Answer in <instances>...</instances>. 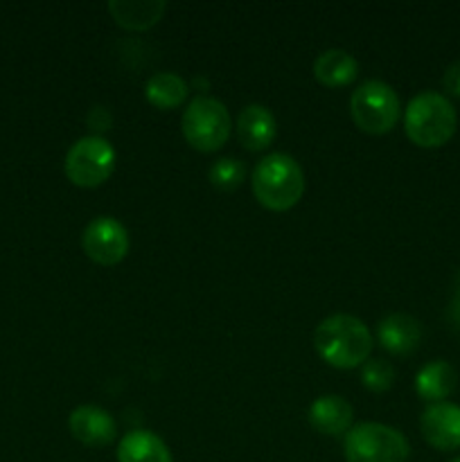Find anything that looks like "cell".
I'll return each mask as SVG.
<instances>
[{"instance_id": "1", "label": "cell", "mask_w": 460, "mask_h": 462, "mask_svg": "<svg viewBox=\"0 0 460 462\" xmlns=\"http://www.w3.org/2000/svg\"><path fill=\"white\" fill-rule=\"evenodd\" d=\"M314 347L332 368L352 370L368 361L373 352V334L356 316L334 314L316 328Z\"/></svg>"}, {"instance_id": "2", "label": "cell", "mask_w": 460, "mask_h": 462, "mask_svg": "<svg viewBox=\"0 0 460 462\" xmlns=\"http://www.w3.org/2000/svg\"><path fill=\"white\" fill-rule=\"evenodd\" d=\"M253 194L266 210H291L305 192V174L289 153H269L255 165L251 176Z\"/></svg>"}, {"instance_id": "3", "label": "cell", "mask_w": 460, "mask_h": 462, "mask_svg": "<svg viewBox=\"0 0 460 462\" xmlns=\"http://www.w3.org/2000/svg\"><path fill=\"white\" fill-rule=\"evenodd\" d=\"M458 126L455 108L445 95L424 90L415 95L404 111V131L413 144L437 149L449 143Z\"/></svg>"}, {"instance_id": "4", "label": "cell", "mask_w": 460, "mask_h": 462, "mask_svg": "<svg viewBox=\"0 0 460 462\" xmlns=\"http://www.w3.org/2000/svg\"><path fill=\"white\" fill-rule=\"evenodd\" d=\"M347 462H406L410 456L404 433L388 424L361 422L345 433Z\"/></svg>"}, {"instance_id": "5", "label": "cell", "mask_w": 460, "mask_h": 462, "mask_svg": "<svg viewBox=\"0 0 460 462\" xmlns=\"http://www.w3.org/2000/svg\"><path fill=\"white\" fill-rule=\"evenodd\" d=\"M180 126H183V135L189 147L210 153L228 143L233 122H230L228 108L219 99L201 95L188 104Z\"/></svg>"}, {"instance_id": "6", "label": "cell", "mask_w": 460, "mask_h": 462, "mask_svg": "<svg viewBox=\"0 0 460 462\" xmlns=\"http://www.w3.org/2000/svg\"><path fill=\"white\" fill-rule=\"evenodd\" d=\"M400 97L386 81H363L350 97L352 122L365 134H388L400 120Z\"/></svg>"}, {"instance_id": "7", "label": "cell", "mask_w": 460, "mask_h": 462, "mask_svg": "<svg viewBox=\"0 0 460 462\" xmlns=\"http://www.w3.org/2000/svg\"><path fill=\"white\" fill-rule=\"evenodd\" d=\"M63 170L77 188H97L115 170V149L99 135H86L68 149Z\"/></svg>"}, {"instance_id": "8", "label": "cell", "mask_w": 460, "mask_h": 462, "mask_svg": "<svg viewBox=\"0 0 460 462\" xmlns=\"http://www.w3.org/2000/svg\"><path fill=\"white\" fill-rule=\"evenodd\" d=\"M81 248L97 264L115 266L129 253V233L113 217H95L81 233Z\"/></svg>"}, {"instance_id": "9", "label": "cell", "mask_w": 460, "mask_h": 462, "mask_svg": "<svg viewBox=\"0 0 460 462\" xmlns=\"http://www.w3.org/2000/svg\"><path fill=\"white\" fill-rule=\"evenodd\" d=\"M422 436L433 449L455 451L460 449V406L451 402H437L422 413L419 420Z\"/></svg>"}, {"instance_id": "10", "label": "cell", "mask_w": 460, "mask_h": 462, "mask_svg": "<svg viewBox=\"0 0 460 462\" xmlns=\"http://www.w3.org/2000/svg\"><path fill=\"white\" fill-rule=\"evenodd\" d=\"M68 429L72 438L86 447H106L117 436V424L113 415L93 404L77 406L68 418Z\"/></svg>"}, {"instance_id": "11", "label": "cell", "mask_w": 460, "mask_h": 462, "mask_svg": "<svg viewBox=\"0 0 460 462\" xmlns=\"http://www.w3.org/2000/svg\"><path fill=\"white\" fill-rule=\"evenodd\" d=\"M377 338L386 352L395 356H406L418 350L422 341V325L409 314H391L379 323Z\"/></svg>"}, {"instance_id": "12", "label": "cell", "mask_w": 460, "mask_h": 462, "mask_svg": "<svg viewBox=\"0 0 460 462\" xmlns=\"http://www.w3.org/2000/svg\"><path fill=\"white\" fill-rule=\"evenodd\" d=\"M352 420H354L352 404L341 395H323L309 406V424L323 436H345L352 429Z\"/></svg>"}, {"instance_id": "13", "label": "cell", "mask_w": 460, "mask_h": 462, "mask_svg": "<svg viewBox=\"0 0 460 462\" xmlns=\"http://www.w3.org/2000/svg\"><path fill=\"white\" fill-rule=\"evenodd\" d=\"M278 134V125H275L273 113L262 104H248L242 108L237 117V135L239 143L248 149V152H262L269 147Z\"/></svg>"}, {"instance_id": "14", "label": "cell", "mask_w": 460, "mask_h": 462, "mask_svg": "<svg viewBox=\"0 0 460 462\" xmlns=\"http://www.w3.org/2000/svg\"><path fill=\"white\" fill-rule=\"evenodd\" d=\"M165 9L167 5L162 0H113L108 3V12L113 14L117 25L133 32H144L156 25Z\"/></svg>"}, {"instance_id": "15", "label": "cell", "mask_w": 460, "mask_h": 462, "mask_svg": "<svg viewBox=\"0 0 460 462\" xmlns=\"http://www.w3.org/2000/svg\"><path fill=\"white\" fill-rule=\"evenodd\" d=\"M117 462H174L165 442L152 431L135 429L117 445Z\"/></svg>"}, {"instance_id": "16", "label": "cell", "mask_w": 460, "mask_h": 462, "mask_svg": "<svg viewBox=\"0 0 460 462\" xmlns=\"http://www.w3.org/2000/svg\"><path fill=\"white\" fill-rule=\"evenodd\" d=\"M359 75V63L345 50H325L314 61V77L327 88L352 84Z\"/></svg>"}, {"instance_id": "17", "label": "cell", "mask_w": 460, "mask_h": 462, "mask_svg": "<svg viewBox=\"0 0 460 462\" xmlns=\"http://www.w3.org/2000/svg\"><path fill=\"white\" fill-rule=\"evenodd\" d=\"M455 383H458V374L454 365L446 361H431L415 377V391L422 400L437 404L455 391Z\"/></svg>"}, {"instance_id": "18", "label": "cell", "mask_w": 460, "mask_h": 462, "mask_svg": "<svg viewBox=\"0 0 460 462\" xmlns=\"http://www.w3.org/2000/svg\"><path fill=\"white\" fill-rule=\"evenodd\" d=\"M189 86L176 72H158L144 86V95L152 106L161 108V111H171V108L180 106L188 99Z\"/></svg>"}, {"instance_id": "19", "label": "cell", "mask_w": 460, "mask_h": 462, "mask_svg": "<svg viewBox=\"0 0 460 462\" xmlns=\"http://www.w3.org/2000/svg\"><path fill=\"white\" fill-rule=\"evenodd\" d=\"M244 176H246V167L239 158H221L207 171V179L215 188L230 192V189H237L242 185Z\"/></svg>"}, {"instance_id": "20", "label": "cell", "mask_w": 460, "mask_h": 462, "mask_svg": "<svg viewBox=\"0 0 460 462\" xmlns=\"http://www.w3.org/2000/svg\"><path fill=\"white\" fill-rule=\"evenodd\" d=\"M361 382L368 391L386 393L395 383V368L386 359H368L361 370Z\"/></svg>"}, {"instance_id": "21", "label": "cell", "mask_w": 460, "mask_h": 462, "mask_svg": "<svg viewBox=\"0 0 460 462\" xmlns=\"http://www.w3.org/2000/svg\"><path fill=\"white\" fill-rule=\"evenodd\" d=\"M442 84H445L446 93L454 95V97H460V61L451 63L446 68L445 77H442Z\"/></svg>"}, {"instance_id": "22", "label": "cell", "mask_w": 460, "mask_h": 462, "mask_svg": "<svg viewBox=\"0 0 460 462\" xmlns=\"http://www.w3.org/2000/svg\"><path fill=\"white\" fill-rule=\"evenodd\" d=\"M88 125L93 126V129H97V131L108 129V125H111V116H108L106 108L95 106L93 113H90V116H88Z\"/></svg>"}, {"instance_id": "23", "label": "cell", "mask_w": 460, "mask_h": 462, "mask_svg": "<svg viewBox=\"0 0 460 462\" xmlns=\"http://www.w3.org/2000/svg\"><path fill=\"white\" fill-rule=\"evenodd\" d=\"M449 320H451V325H454V328L460 332V296L458 293H455L454 300H451V305H449Z\"/></svg>"}, {"instance_id": "24", "label": "cell", "mask_w": 460, "mask_h": 462, "mask_svg": "<svg viewBox=\"0 0 460 462\" xmlns=\"http://www.w3.org/2000/svg\"><path fill=\"white\" fill-rule=\"evenodd\" d=\"M454 289H455V293L460 296V271H458V275H455V280H454Z\"/></svg>"}, {"instance_id": "25", "label": "cell", "mask_w": 460, "mask_h": 462, "mask_svg": "<svg viewBox=\"0 0 460 462\" xmlns=\"http://www.w3.org/2000/svg\"><path fill=\"white\" fill-rule=\"evenodd\" d=\"M451 462H460V456H458V458H454V460H451Z\"/></svg>"}]
</instances>
